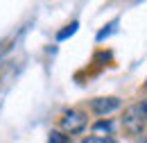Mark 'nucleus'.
Instances as JSON below:
<instances>
[{
  "mask_svg": "<svg viewBox=\"0 0 147 143\" xmlns=\"http://www.w3.org/2000/svg\"><path fill=\"white\" fill-rule=\"evenodd\" d=\"M88 125V116L82 111V109H68L61 114L59 118V132H63L66 136H73V134H82Z\"/></svg>",
  "mask_w": 147,
  "mask_h": 143,
  "instance_id": "obj_1",
  "label": "nucleus"
},
{
  "mask_svg": "<svg viewBox=\"0 0 147 143\" xmlns=\"http://www.w3.org/2000/svg\"><path fill=\"white\" fill-rule=\"evenodd\" d=\"M91 129H93V132H107V134H111L113 123H111V121H97V123H93Z\"/></svg>",
  "mask_w": 147,
  "mask_h": 143,
  "instance_id": "obj_5",
  "label": "nucleus"
},
{
  "mask_svg": "<svg viewBox=\"0 0 147 143\" xmlns=\"http://www.w3.org/2000/svg\"><path fill=\"white\" fill-rule=\"evenodd\" d=\"M82 143H115L113 136H86Z\"/></svg>",
  "mask_w": 147,
  "mask_h": 143,
  "instance_id": "obj_7",
  "label": "nucleus"
},
{
  "mask_svg": "<svg viewBox=\"0 0 147 143\" xmlns=\"http://www.w3.org/2000/svg\"><path fill=\"white\" fill-rule=\"evenodd\" d=\"M145 91H147V80H145Z\"/></svg>",
  "mask_w": 147,
  "mask_h": 143,
  "instance_id": "obj_9",
  "label": "nucleus"
},
{
  "mask_svg": "<svg viewBox=\"0 0 147 143\" xmlns=\"http://www.w3.org/2000/svg\"><path fill=\"white\" fill-rule=\"evenodd\" d=\"M145 143H147V139H145Z\"/></svg>",
  "mask_w": 147,
  "mask_h": 143,
  "instance_id": "obj_10",
  "label": "nucleus"
},
{
  "mask_svg": "<svg viewBox=\"0 0 147 143\" xmlns=\"http://www.w3.org/2000/svg\"><path fill=\"white\" fill-rule=\"evenodd\" d=\"M77 32V23H70V25H66V30H61V32H57V39L59 41H63V39H68L70 34Z\"/></svg>",
  "mask_w": 147,
  "mask_h": 143,
  "instance_id": "obj_6",
  "label": "nucleus"
},
{
  "mask_svg": "<svg viewBox=\"0 0 147 143\" xmlns=\"http://www.w3.org/2000/svg\"><path fill=\"white\" fill-rule=\"evenodd\" d=\"M48 143H70V136H66V134L59 132V129H52V132L48 134Z\"/></svg>",
  "mask_w": 147,
  "mask_h": 143,
  "instance_id": "obj_4",
  "label": "nucleus"
},
{
  "mask_svg": "<svg viewBox=\"0 0 147 143\" xmlns=\"http://www.w3.org/2000/svg\"><path fill=\"white\" fill-rule=\"evenodd\" d=\"M145 125L147 123L143 121V116L138 111V105H131V107L125 109V114H122V127H125V132L129 136H140L145 132Z\"/></svg>",
  "mask_w": 147,
  "mask_h": 143,
  "instance_id": "obj_2",
  "label": "nucleus"
},
{
  "mask_svg": "<svg viewBox=\"0 0 147 143\" xmlns=\"http://www.w3.org/2000/svg\"><path fill=\"white\" fill-rule=\"evenodd\" d=\"M138 105V111H140V116H143V121L147 123V98H143L140 102H136Z\"/></svg>",
  "mask_w": 147,
  "mask_h": 143,
  "instance_id": "obj_8",
  "label": "nucleus"
},
{
  "mask_svg": "<svg viewBox=\"0 0 147 143\" xmlns=\"http://www.w3.org/2000/svg\"><path fill=\"white\" fill-rule=\"evenodd\" d=\"M118 107H120V98H115V95H109V98H93L91 102H88V109H91L93 114H97V116H107L111 111H115Z\"/></svg>",
  "mask_w": 147,
  "mask_h": 143,
  "instance_id": "obj_3",
  "label": "nucleus"
}]
</instances>
